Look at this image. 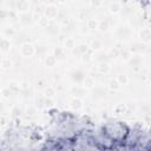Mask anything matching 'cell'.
I'll list each match as a JSON object with an SVG mask.
<instances>
[{
	"instance_id": "7",
	"label": "cell",
	"mask_w": 151,
	"mask_h": 151,
	"mask_svg": "<svg viewBox=\"0 0 151 151\" xmlns=\"http://www.w3.org/2000/svg\"><path fill=\"white\" fill-rule=\"evenodd\" d=\"M106 151H137L133 146H130V145H126L124 143H119V144H113L112 147H110L109 150Z\"/></svg>"
},
{
	"instance_id": "6",
	"label": "cell",
	"mask_w": 151,
	"mask_h": 151,
	"mask_svg": "<svg viewBox=\"0 0 151 151\" xmlns=\"http://www.w3.org/2000/svg\"><path fill=\"white\" fill-rule=\"evenodd\" d=\"M150 143H151L150 142V134L146 130H144V132H143L142 137L139 138L138 143L136 144L134 149L137 151H150Z\"/></svg>"
},
{
	"instance_id": "3",
	"label": "cell",
	"mask_w": 151,
	"mask_h": 151,
	"mask_svg": "<svg viewBox=\"0 0 151 151\" xmlns=\"http://www.w3.org/2000/svg\"><path fill=\"white\" fill-rule=\"evenodd\" d=\"M41 151H73L72 140L63 139V138H53L42 145Z\"/></svg>"
},
{
	"instance_id": "4",
	"label": "cell",
	"mask_w": 151,
	"mask_h": 151,
	"mask_svg": "<svg viewBox=\"0 0 151 151\" xmlns=\"http://www.w3.org/2000/svg\"><path fill=\"white\" fill-rule=\"evenodd\" d=\"M88 131H90L92 138L94 139V142H96L104 151H106V150H109L110 147L113 146L114 143L110 139V137L106 134V132L104 131V129H103L101 126L93 127V129H91V130H88Z\"/></svg>"
},
{
	"instance_id": "5",
	"label": "cell",
	"mask_w": 151,
	"mask_h": 151,
	"mask_svg": "<svg viewBox=\"0 0 151 151\" xmlns=\"http://www.w3.org/2000/svg\"><path fill=\"white\" fill-rule=\"evenodd\" d=\"M144 132V129H142L140 126H133V127H129L127 130V133H126V137L124 139V144L126 145H130V146H136V144L138 143L139 138L142 137Z\"/></svg>"
},
{
	"instance_id": "2",
	"label": "cell",
	"mask_w": 151,
	"mask_h": 151,
	"mask_svg": "<svg viewBox=\"0 0 151 151\" xmlns=\"http://www.w3.org/2000/svg\"><path fill=\"white\" fill-rule=\"evenodd\" d=\"M101 127L104 129V131L106 132V134L110 137V139L114 144L123 143L124 139H125V137H126L127 130H129V126H126L124 123L117 122V120L107 122Z\"/></svg>"
},
{
	"instance_id": "1",
	"label": "cell",
	"mask_w": 151,
	"mask_h": 151,
	"mask_svg": "<svg viewBox=\"0 0 151 151\" xmlns=\"http://www.w3.org/2000/svg\"><path fill=\"white\" fill-rule=\"evenodd\" d=\"M73 151H104L92 138L88 130H83L72 139Z\"/></svg>"
}]
</instances>
